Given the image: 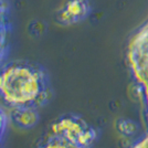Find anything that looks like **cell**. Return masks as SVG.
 <instances>
[{
    "label": "cell",
    "instance_id": "cell-1",
    "mask_svg": "<svg viewBox=\"0 0 148 148\" xmlns=\"http://www.w3.org/2000/svg\"><path fill=\"white\" fill-rule=\"evenodd\" d=\"M49 73L31 61H12L0 68V99L11 110H40L52 99Z\"/></svg>",
    "mask_w": 148,
    "mask_h": 148
},
{
    "label": "cell",
    "instance_id": "cell-2",
    "mask_svg": "<svg viewBox=\"0 0 148 148\" xmlns=\"http://www.w3.org/2000/svg\"><path fill=\"white\" fill-rule=\"evenodd\" d=\"M96 130L82 117L66 114L56 119L37 148H91Z\"/></svg>",
    "mask_w": 148,
    "mask_h": 148
},
{
    "label": "cell",
    "instance_id": "cell-3",
    "mask_svg": "<svg viewBox=\"0 0 148 148\" xmlns=\"http://www.w3.org/2000/svg\"><path fill=\"white\" fill-rule=\"evenodd\" d=\"M92 12L90 0H65L56 12V21L60 25H73L84 21Z\"/></svg>",
    "mask_w": 148,
    "mask_h": 148
},
{
    "label": "cell",
    "instance_id": "cell-4",
    "mask_svg": "<svg viewBox=\"0 0 148 148\" xmlns=\"http://www.w3.org/2000/svg\"><path fill=\"white\" fill-rule=\"evenodd\" d=\"M9 32L10 23L8 7L5 0H0V68L5 64L9 51Z\"/></svg>",
    "mask_w": 148,
    "mask_h": 148
},
{
    "label": "cell",
    "instance_id": "cell-5",
    "mask_svg": "<svg viewBox=\"0 0 148 148\" xmlns=\"http://www.w3.org/2000/svg\"><path fill=\"white\" fill-rule=\"evenodd\" d=\"M11 118L13 123L22 128L33 127L40 119V114L38 110H16L11 111Z\"/></svg>",
    "mask_w": 148,
    "mask_h": 148
},
{
    "label": "cell",
    "instance_id": "cell-6",
    "mask_svg": "<svg viewBox=\"0 0 148 148\" xmlns=\"http://www.w3.org/2000/svg\"><path fill=\"white\" fill-rule=\"evenodd\" d=\"M116 126H117L118 132L126 136L134 135L138 132V128H139L138 124L136 123L135 121L130 119V118H121V119H118L117 123H116Z\"/></svg>",
    "mask_w": 148,
    "mask_h": 148
},
{
    "label": "cell",
    "instance_id": "cell-7",
    "mask_svg": "<svg viewBox=\"0 0 148 148\" xmlns=\"http://www.w3.org/2000/svg\"><path fill=\"white\" fill-rule=\"evenodd\" d=\"M7 125H8V116L7 113L0 107V148H2V143L6 135Z\"/></svg>",
    "mask_w": 148,
    "mask_h": 148
}]
</instances>
